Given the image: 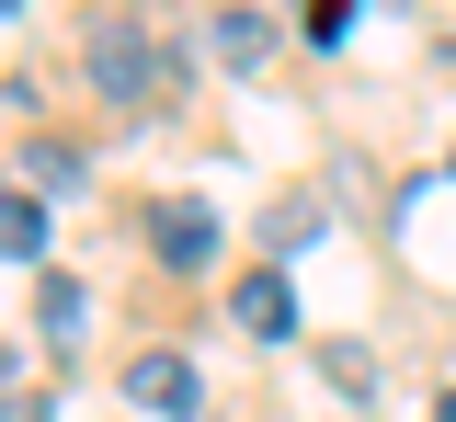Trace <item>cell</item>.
<instances>
[{
    "mask_svg": "<svg viewBox=\"0 0 456 422\" xmlns=\"http://www.w3.org/2000/svg\"><path fill=\"white\" fill-rule=\"evenodd\" d=\"M149 251H160L171 274H206V263H217V217H206L194 194H160V206H149Z\"/></svg>",
    "mask_w": 456,
    "mask_h": 422,
    "instance_id": "2",
    "label": "cell"
},
{
    "mask_svg": "<svg viewBox=\"0 0 456 422\" xmlns=\"http://www.w3.org/2000/svg\"><path fill=\"white\" fill-rule=\"evenodd\" d=\"M80 274H46V297H35V320H46V343H69V331H80Z\"/></svg>",
    "mask_w": 456,
    "mask_h": 422,
    "instance_id": "8",
    "label": "cell"
},
{
    "mask_svg": "<svg viewBox=\"0 0 456 422\" xmlns=\"http://www.w3.org/2000/svg\"><path fill=\"white\" fill-rule=\"evenodd\" d=\"M342 23H354V0H308V46H342Z\"/></svg>",
    "mask_w": 456,
    "mask_h": 422,
    "instance_id": "11",
    "label": "cell"
},
{
    "mask_svg": "<svg viewBox=\"0 0 456 422\" xmlns=\"http://www.w3.org/2000/svg\"><path fill=\"white\" fill-rule=\"evenodd\" d=\"M320 377H331L342 400H365V388H377V354H365V343H320Z\"/></svg>",
    "mask_w": 456,
    "mask_h": 422,
    "instance_id": "7",
    "label": "cell"
},
{
    "mask_svg": "<svg viewBox=\"0 0 456 422\" xmlns=\"http://www.w3.org/2000/svg\"><path fill=\"white\" fill-rule=\"evenodd\" d=\"M23 160H35V183H46V194H69V183H80V149H69V137H35Z\"/></svg>",
    "mask_w": 456,
    "mask_h": 422,
    "instance_id": "10",
    "label": "cell"
},
{
    "mask_svg": "<svg viewBox=\"0 0 456 422\" xmlns=\"http://www.w3.org/2000/svg\"><path fill=\"white\" fill-rule=\"evenodd\" d=\"M434 422H456V388H445V400H434Z\"/></svg>",
    "mask_w": 456,
    "mask_h": 422,
    "instance_id": "12",
    "label": "cell"
},
{
    "mask_svg": "<svg viewBox=\"0 0 456 422\" xmlns=\"http://www.w3.org/2000/svg\"><path fill=\"white\" fill-rule=\"evenodd\" d=\"M308 229H320V206H308V194H285L274 217H263V240H274V251H308Z\"/></svg>",
    "mask_w": 456,
    "mask_h": 422,
    "instance_id": "9",
    "label": "cell"
},
{
    "mask_svg": "<svg viewBox=\"0 0 456 422\" xmlns=\"http://www.w3.org/2000/svg\"><path fill=\"white\" fill-rule=\"evenodd\" d=\"M126 400H137V411H160V422H183V411H194V365L160 354V343H149V354H126Z\"/></svg>",
    "mask_w": 456,
    "mask_h": 422,
    "instance_id": "4",
    "label": "cell"
},
{
    "mask_svg": "<svg viewBox=\"0 0 456 422\" xmlns=\"http://www.w3.org/2000/svg\"><path fill=\"white\" fill-rule=\"evenodd\" d=\"M228 320H240L251 343H285V331H297V286L263 263V274H240V286H228Z\"/></svg>",
    "mask_w": 456,
    "mask_h": 422,
    "instance_id": "3",
    "label": "cell"
},
{
    "mask_svg": "<svg viewBox=\"0 0 456 422\" xmlns=\"http://www.w3.org/2000/svg\"><path fill=\"white\" fill-rule=\"evenodd\" d=\"M206 46H217V69H240V80H251V69L274 58V23H263V12H240V0H228L217 23H206Z\"/></svg>",
    "mask_w": 456,
    "mask_h": 422,
    "instance_id": "5",
    "label": "cell"
},
{
    "mask_svg": "<svg viewBox=\"0 0 456 422\" xmlns=\"http://www.w3.org/2000/svg\"><path fill=\"white\" fill-rule=\"evenodd\" d=\"M92 80H103V103H160V92H171V58H160L149 23L103 12V23H92Z\"/></svg>",
    "mask_w": 456,
    "mask_h": 422,
    "instance_id": "1",
    "label": "cell"
},
{
    "mask_svg": "<svg viewBox=\"0 0 456 422\" xmlns=\"http://www.w3.org/2000/svg\"><path fill=\"white\" fill-rule=\"evenodd\" d=\"M0 251L12 263H46V194H0Z\"/></svg>",
    "mask_w": 456,
    "mask_h": 422,
    "instance_id": "6",
    "label": "cell"
}]
</instances>
